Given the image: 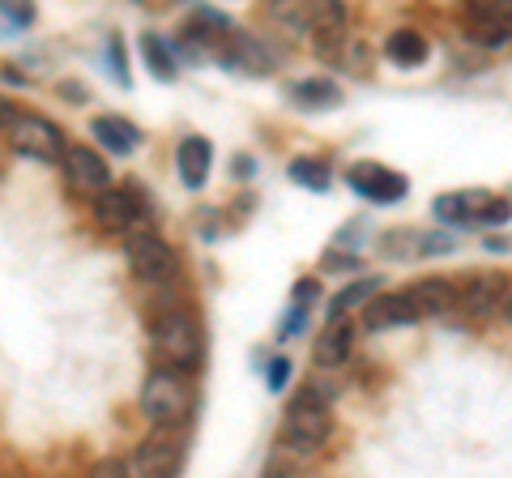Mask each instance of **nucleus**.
Wrapping results in <instances>:
<instances>
[{
    "mask_svg": "<svg viewBox=\"0 0 512 478\" xmlns=\"http://www.w3.org/2000/svg\"><path fill=\"white\" fill-rule=\"evenodd\" d=\"M150 350L163 368L192 372L205 359V338H201L197 316L188 308H163L150 321Z\"/></svg>",
    "mask_w": 512,
    "mask_h": 478,
    "instance_id": "f257e3e1",
    "label": "nucleus"
},
{
    "mask_svg": "<svg viewBox=\"0 0 512 478\" xmlns=\"http://www.w3.org/2000/svg\"><path fill=\"white\" fill-rule=\"evenodd\" d=\"M333 436V410L329 402L320 397L316 389H299L291 410H286L282 419V453H295V457H312L325 449V440Z\"/></svg>",
    "mask_w": 512,
    "mask_h": 478,
    "instance_id": "f03ea898",
    "label": "nucleus"
},
{
    "mask_svg": "<svg viewBox=\"0 0 512 478\" xmlns=\"http://www.w3.org/2000/svg\"><path fill=\"white\" fill-rule=\"evenodd\" d=\"M141 414L150 419V427H188V414H192V380L188 372H175L154 363L146 385H141Z\"/></svg>",
    "mask_w": 512,
    "mask_h": 478,
    "instance_id": "7ed1b4c3",
    "label": "nucleus"
},
{
    "mask_svg": "<svg viewBox=\"0 0 512 478\" xmlns=\"http://www.w3.org/2000/svg\"><path fill=\"white\" fill-rule=\"evenodd\" d=\"M431 214L444 227H504L512 218V201L495 197L487 188H466V193H440L431 201Z\"/></svg>",
    "mask_w": 512,
    "mask_h": 478,
    "instance_id": "20e7f679",
    "label": "nucleus"
},
{
    "mask_svg": "<svg viewBox=\"0 0 512 478\" xmlns=\"http://www.w3.org/2000/svg\"><path fill=\"white\" fill-rule=\"evenodd\" d=\"M184 461H188L184 427H154V432L133 449L128 474L133 478H180Z\"/></svg>",
    "mask_w": 512,
    "mask_h": 478,
    "instance_id": "39448f33",
    "label": "nucleus"
},
{
    "mask_svg": "<svg viewBox=\"0 0 512 478\" xmlns=\"http://www.w3.org/2000/svg\"><path fill=\"white\" fill-rule=\"evenodd\" d=\"M124 261L133 269L137 282H150V286H171L180 278V257H175V248L163 235L141 231V227L124 235Z\"/></svg>",
    "mask_w": 512,
    "mask_h": 478,
    "instance_id": "423d86ee",
    "label": "nucleus"
},
{
    "mask_svg": "<svg viewBox=\"0 0 512 478\" xmlns=\"http://www.w3.org/2000/svg\"><path fill=\"white\" fill-rule=\"evenodd\" d=\"M9 150L30 158V163H60L69 146H64L60 124H52L47 116H35V111H18L9 124Z\"/></svg>",
    "mask_w": 512,
    "mask_h": 478,
    "instance_id": "0eeeda50",
    "label": "nucleus"
},
{
    "mask_svg": "<svg viewBox=\"0 0 512 478\" xmlns=\"http://www.w3.org/2000/svg\"><path fill=\"white\" fill-rule=\"evenodd\" d=\"M218 65L222 69H235L239 77H265V73H274L278 69V60L282 52L278 47H269L265 39H252V35H227L218 47Z\"/></svg>",
    "mask_w": 512,
    "mask_h": 478,
    "instance_id": "6e6552de",
    "label": "nucleus"
},
{
    "mask_svg": "<svg viewBox=\"0 0 512 478\" xmlns=\"http://www.w3.org/2000/svg\"><path fill=\"white\" fill-rule=\"evenodd\" d=\"M60 167H64V184H69L77 197H103L111 188V167L94 146H69L60 158Z\"/></svg>",
    "mask_w": 512,
    "mask_h": 478,
    "instance_id": "1a4fd4ad",
    "label": "nucleus"
},
{
    "mask_svg": "<svg viewBox=\"0 0 512 478\" xmlns=\"http://www.w3.org/2000/svg\"><path fill=\"white\" fill-rule=\"evenodd\" d=\"M466 30L478 47H487V52L512 47V0H500V5L474 0V5H466Z\"/></svg>",
    "mask_w": 512,
    "mask_h": 478,
    "instance_id": "9d476101",
    "label": "nucleus"
},
{
    "mask_svg": "<svg viewBox=\"0 0 512 478\" xmlns=\"http://www.w3.org/2000/svg\"><path fill=\"white\" fill-rule=\"evenodd\" d=\"M346 184L355 188L359 197L372 201V205H393V201H402L410 193L406 175L393 171V167H384V163H355L346 171Z\"/></svg>",
    "mask_w": 512,
    "mask_h": 478,
    "instance_id": "9b49d317",
    "label": "nucleus"
},
{
    "mask_svg": "<svg viewBox=\"0 0 512 478\" xmlns=\"http://www.w3.org/2000/svg\"><path fill=\"white\" fill-rule=\"evenodd\" d=\"M94 222L99 231H111V235H128L137 231L141 214H146V201H141L137 188H107L103 197H94Z\"/></svg>",
    "mask_w": 512,
    "mask_h": 478,
    "instance_id": "f8f14e48",
    "label": "nucleus"
},
{
    "mask_svg": "<svg viewBox=\"0 0 512 478\" xmlns=\"http://www.w3.org/2000/svg\"><path fill=\"white\" fill-rule=\"evenodd\" d=\"M210 167H214V146H210V137L188 133L180 146H175V175H180V184L188 188V193L205 188V180H210Z\"/></svg>",
    "mask_w": 512,
    "mask_h": 478,
    "instance_id": "ddd939ff",
    "label": "nucleus"
},
{
    "mask_svg": "<svg viewBox=\"0 0 512 478\" xmlns=\"http://www.w3.org/2000/svg\"><path fill=\"white\" fill-rule=\"evenodd\" d=\"M504 291H508V278L504 274H474L457 291V304H461V312H470L474 321H483V316H491L495 308L504 304Z\"/></svg>",
    "mask_w": 512,
    "mask_h": 478,
    "instance_id": "4468645a",
    "label": "nucleus"
},
{
    "mask_svg": "<svg viewBox=\"0 0 512 478\" xmlns=\"http://www.w3.org/2000/svg\"><path fill=\"white\" fill-rule=\"evenodd\" d=\"M363 325L372 333H384V329H402V325H419V312L410 308L406 291L397 295H372L363 304Z\"/></svg>",
    "mask_w": 512,
    "mask_h": 478,
    "instance_id": "2eb2a0df",
    "label": "nucleus"
},
{
    "mask_svg": "<svg viewBox=\"0 0 512 478\" xmlns=\"http://www.w3.org/2000/svg\"><path fill=\"white\" fill-rule=\"evenodd\" d=\"M286 99H291L299 111H338L346 94L333 77H303V82L286 86Z\"/></svg>",
    "mask_w": 512,
    "mask_h": 478,
    "instance_id": "dca6fc26",
    "label": "nucleus"
},
{
    "mask_svg": "<svg viewBox=\"0 0 512 478\" xmlns=\"http://www.w3.org/2000/svg\"><path fill=\"white\" fill-rule=\"evenodd\" d=\"M406 299H410V308L419 312V321L423 316H448L457 308V286L444 282V278H423V282L410 286Z\"/></svg>",
    "mask_w": 512,
    "mask_h": 478,
    "instance_id": "f3484780",
    "label": "nucleus"
},
{
    "mask_svg": "<svg viewBox=\"0 0 512 478\" xmlns=\"http://www.w3.org/2000/svg\"><path fill=\"white\" fill-rule=\"evenodd\" d=\"M350 350H355V325L342 316V321L325 325V333L316 338L312 359H316V368H342V363L350 359Z\"/></svg>",
    "mask_w": 512,
    "mask_h": 478,
    "instance_id": "a211bd4d",
    "label": "nucleus"
},
{
    "mask_svg": "<svg viewBox=\"0 0 512 478\" xmlns=\"http://www.w3.org/2000/svg\"><path fill=\"white\" fill-rule=\"evenodd\" d=\"M90 137L99 141L103 150H111V154H133L137 146H141V129L133 120H124V116H94L90 120Z\"/></svg>",
    "mask_w": 512,
    "mask_h": 478,
    "instance_id": "6ab92c4d",
    "label": "nucleus"
},
{
    "mask_svg": "<svg viewBox=\"0 0 512 478\" xmlns=\"http://www.w3.org/2000/svg\"><path fill=\"white\" fill-rule=\"evenodd\" d=\"M308 35H312L316 56H338V47L346 39V9L342 5H320Z\"/></svg>",
    "mask_w": 512,
    "mask_h": 478,
    "instance_id": "aec40b11",
    "label": "nucleus"
},
{
    "mask_svg": "<svg viewBox=\"0 0 512 478\" xmlns=\"http://www.w3.org/2000/svg\"><path fill=\"white\" fill-rule=\"evenodd\" d=\"M384 56H389L393 65H402V69H419V65H427L431 43H427V35H419V30L402 26V30H393V35L384 39Z\"/></svg>",
    "mask_w": 512,
    "mask_h": 478,
    "instance_id": "412c9836",
    "label": "nucleus"
},
{
    "mask_svg": "<svg viewBox=\"0 0 512 478\" xmlns=\"http://www.w3.org/2000/svg\"><path fill=\"white\" fill-rule=\"evenodd\" d=\"M141 60H146V69L163 86H171L175 77H180V69H175V47L163 35H141Z\"/></svg>",
    "mask_w": 512,
    "mask_h": 478,
    "instance_id": "4be33fe9",
    "label": "nucleus"
},
{
    "mask_svg": "<svg viewBox=\"0 0 512 478\" xmlns=\"http://www.w3.org/2000/svg\"><path fill=\"white\" fill-rule=\"evenodd\" d=\"M376 291H380V278H376V274H372V278H355V282H346L342 291L329 299V321H342V316H346L350 308H363Z\"/></svg>",
    "mask_w": 512,
    "mask_h": 478,
    "instance_id": "5701e85b",
    "label": "nucleus"
},
{
    "mask_svg": "<svg viewBox=\"0 0 512 478\" xmlns=\"http://www.w3.org/2000/svg\"><path fill=\"white\" fill-rule=\"evenodd\" d=\"M286 175H291V184L308 188V193H329V163L325 158H291Z\"/></svg>",
    "mask_w": 512,
    "mask_h": 478,
    "instance_id": "b1692460",
    "label": "nucleus"
},
{
    "mask_svg": "<svg viewBox=\"0 0 512 478\" xmlns=\"http://www.w3.org/2000/svg\"><path fill=\"white\" fill-rule=\"evenodd\" d=\"M261 478H312V474L303 470L299 461H291V453H278V457L265 466V474H261Z\"/></svg>",
    "mask_w": 512,
    "mask_h": 478,
    "instance_id": "393cba45",
    "label": "nucleus"
},
{
    "mask_svg": "<svg viewBox=\"0 0 512 478\" xmlns=\"http://www.w3.org/2000/svg\"><path fill=\"white\" fill-rule=\"evenodd\" d=\"M107 69H111V77H116L120 86H133V77H128V60H124V47H120V39H107Z\"/></svg>",
    "mask_w": 512,
    "mask_h": 478,
    "instance_id": "a878e982",
    "label": "nucleus"
},
{
    "mask_svg": "<svg viewBox=\"0 0 512 478\" xmlns=\"http://www.w3.org/2000/svg\"><path fill=\"white\" fill-rule=\"evenodd\" d=\"M86 478H133L128 474V461H120V457H99L94 466L86 470Z\"/></svg>",
    "mask_w": 512,
    "mask_h": 478,
    "instance_id": "bb28decb",
    "label": "nucleus"
},
{
    "mask_svg": "<svg viewBox=\"0 0 512 478\" xmlns=\"http://www.w3.org/2000/svg\"><path fill=\"white\" fill-rule=\"evenodd\" d=\"M265 380H269V389L282 393L286 389V380H291V359L278 355V359H269V368H265Z\"/></svg>",
    "mask_w": 512,
    "mask_h": 478,
    "instance_id": "cd10ccee",
    "label": "nucleus"
},
{
    "mask_svg": "<svg viewBox=\"0 0 512 478\" xmlns=\"http://www.w3.org/2000/svg\"><path fill=\"white\" fill-rule=\"evenodd\" d=\"M303 325H308V308H291V312H286L282 316V325H278V338L286 342V338H295V333H303Z\"/></svg>",
    "mask_w": 512,
    "mask_h": 478,
    "instance_id": "c85d7f7f",
    "label": "nucleus"
},
{
    "mask_svg": "<svg viewBox=\"0 0 512 478\" xmlns=\"http://www.w3.org/2000/svg\"><path fill=\"white\" fill-rule=\"evenodd\" d=\"M0 18L13 22V26H30V22H35V9H30V5H9V0H0Z\"/></svg>",
    "mask_w": 512,
    "mask_h": 478,
    "instance_id": "c756f323",
    "label": "nucleus"
},
{
    "mask_svg": "<svg viewBox=\"0 0 512 478\" xmlns=\"http://www.w3.org/2000/svg\"><path fill=\"white\" fill-rule=\"evenodd\" d=\"M320 269H359V257H342V252H325Z\"/></svg>",
    "mask_w": 512,
    "mask_h": 478,
    "instance_id": "7c9ffc66",
    "label": "nucleus"
},
{
    "mask_svg": "<svg viewBox=\"0 0 512 478\" xmlns=\"http://www.w3.org/2000/svg\"><path fill=\"white\" fill-rule=\"evenodd\" d=\"M320 295V282H312V278H303L299 286H295V304L303 308V304H312V299Z\"/></svg>",
    "mask_w": 512,
    "mask_h": 478,
    "instance_id": "2f4dec72",
    "label": "nucleus"
},
{
    "mask_svg": "<svg viewBox=\"0 0 512 478\" xmlns=\"http://www.w3.org/2000/svg\"><path fill=\"white\" fill-rule=\"evenodd\" d=\"M231 171L239 175V180H252V175H256V158H248V154H235V158H231Z\"/></svg>",
    "mask_w": 512,
    "mask_h": 478,
    "instance_id": "473e14b6",
    "label": "nucleus"
},
{
    "mask_svg": "<svg viewBox=\"0 0 512 478\" xmlns=\"http://www.w3.org/2000/svg\"><path fill=\"white\" fill-rule=\"evenodd\" d=\"M483 248H487V252H512V239H504V235H487V239H483Z\"/></svg>",
    "mask_w": 512,
    "mask_h": 478,
    "instance_id": "72a5a7b5",
    "label": "nucleus"
},
{
    "mask_svg": "<svg viewBox=\"0 0 512 478\" xmlns=\"http://www.w3.org/2000/svg\"><path fill=\"white\" fill-rule=\"evenodd\" d=\"M13 116H18V107H9V99H5V94H0V129H9Z\"/></svg>",
    "mask_w": 512,
    "mask_h": 478,
    "instance_id": "f704fd0d",
    "label": "nucleus"
},
{
    "mask_svg": "<svg viewBox=\"0 0 512 478\" xmlns=\"http://www.w3.org/2000/svg\"><path fill=\"white\" fill-rule=\"evenodd\" d=\"M504 316H508V325H512V295H508V304H504Z\"/></svg>",
    "mask_w": 512,
    "mask_h": 478,
    "instance_id": "c9c22d12",
    "label": "nucleus"
},
{
    "mask_svg": "<svg viewBox=\"0 0 512 478\" xmlns=\"http://www.w3.org/2000/svg\"><path fill=\"white\" fill-rule=\"evenodd\" d=\"M5 478H26V474H5Z\"/></svg>",
    "mask_w": 512,
    "mask_h": 478,
    "instance_id": "e433bc0d",
    "label": "nucleus"
}]
</instances>
